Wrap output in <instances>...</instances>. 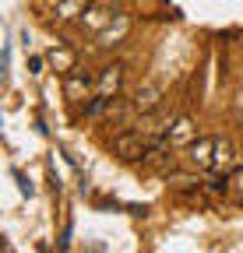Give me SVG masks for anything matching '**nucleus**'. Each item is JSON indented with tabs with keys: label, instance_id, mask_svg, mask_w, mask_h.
<instances>
[{
	"label": "nucleus",
	"instance_id": "obj_1",
	"mask_svg": "<svg viewBox=\"0 0 243 253\" xmlns=\"http://www.w3.org/2000/svg\"><path fill=\"white\" fill-rule=\"evenodd\" d=\"M113 151L120 155V158H127V162H134V158H141L145 162V155H148V137L138 130H124V134H116L113 137Z\"/></svg>",
	"mask_w": 243,
	"mask_h": 253
},
{
	"label": "nucleus",
	"instance_id": "obj_2",
	"mask_svg": "<svg viewBox=\"0 0 243 253\" xmlns=\"http://www.w3.org/2000/svg\"><path fill=\"white\" fill-rule=\"evenodd\" d=\"M99 84H96V78H92V71H81V67H71L67 74H64V95L71 102H81V99H88Z\"/></svg>",
	"mask_w": 243,
	"mask_h": 253
},
{
	"label": "nucleus",
	"instance_id": "obj_3",
	"mask_svg": "<svg viewBox=\"0 0 243 253\" xmlns=\"http://www.w3.org/2000/svg\"><path fill=\"white\" fill-rule=\"evenodd\" d=\"M215 144H219V137H194V141L187 144L191 166H197V169H215Z\"/></svg>",
	"mask_w": 243,
	"mask_h": 253
},
{
	"label": "nucleus",
	"instance_id": "obj_4",
	"mask_svg": "<svg viewBox=\"0 0 243 253\" xmlns=\"http://www.w3.org/2000/svg\"><path fill=\"white\" fill-rule=\"evenodd\" d=\"M127 32H131V18L127 14H113L102 28H99V36H96V46L106 49V46H116L120 39H127Z\"/></svg>",
	"mask_w": 243,
	"mask_h": 253
},
{
	"label": "nucleus",
	"instance_id": "obj_5",
	"mask_svg": "<svg viewBox=\"0 0 243 253\" xmlns=\"http://www.w3.org/2000/svg\"><path fill=\"white\" fill-rule=\"evenodd\" d=\"M169 123H173V116L159 106V109H151V113H141V120H138V130L151 141V137H159V134H166L169 130Z\"/></svg>",
	"mask_w": 243,
	"mask_h": 253
},
{
	"label": "nucleus",
	"instance_id": "obj_6",
	"mask_svg": "<svg viewBox=\"0 0 243 253\" xmlns=\"http://www.w3.org/2000/svg\"><path fill=\"white\" fill-rule=\"evenodd\" d=\"M166 137H169V144H173V148H187V144L197 137V126H194V120H191V116H176V120L169 123Z\"/></svg>",
	"mask_w": 243,
	"mask_h": 253
},
{
	"label": "nucleus",
	"instance_id": "obj_7",
	"mask_svg": "<svg viewBox=\"0 0 243 253\" xmlns=\"http://www.w3.org/2000/svg\"><path fill=\"white\" fill-rule=\"evenodd\" d=\"M159 106H162V88L159 84L138 88V95H134V109L138 113H151V109H159Z\"/></svg>",
	"mask_w": 243,
	"mask_h": 253
},
{
	"label": "nucleus",
	"instance_id": "obj_8",
	"mask_svg": "<svg viewBox=\"0 0 243 253\" xmlns=\"http://www.w3.org/2000/svg\"><path fill=\"white\" fill-rule=\"evenodd\" d=\"M120 78H124V63H113V67H106L102 71V78H99V95H116V88H120Z\"/></svg>",
	"mask_w": 243,
	"mask_h": 253
},
{
	"label": "nucleus",
	"instance_id": "obj_9",
	"mask_svg": "<svg viewBox=\"0 0 243 253\" xmlns=\"http://www.w3.org/2000/svg\"><path fill=\"white\" fill-rule=\"evenodd\" d=\"M46 56H49V63H53V67H56V71H64V74L74 67V53H71V49H64V46H53Z\"/></svg>",
	"mask_w": 243,
	"mask_h": 253
},
{
	"label": "nucleus",
	"instance_id": "obj_10",
	"mask_svg": "<svg viewBox=\"0 0 243 253\" xmlns=\"http://www.w3.org/2000/svg\"><path fill=\"white\" fill-rule=\"evenodd\" d=\"M85 7H88V0H64V4L56 7V21H71V18L85 14Z\"/></svg>",
	"mask_w": 243,
	"mask_h": 253
},
{
	"label": "nucleus",
	"instance_id": "obj_11",
	"mask_svg": "<svg viewBox=\"0 0 243 253\" xmlns=\"http://www.w3.org/2000/svg\"><path fill=\"white\" fill-rule=\"evenodd\" d=\"M229 162H233V148H229V141H219L215 144V169H222Z\"/></svg>",
	"mask_w": 243,
	"mask_h": 253
},
{
	"label": "nucleus",
	"instance_id": "obj_12",
	"mask_svg": "<svg viewBox=\"0 0 243 253\" xmlns=\"http://www.w3.org/2000/svg\"><path fill=\"white\" fill-rule=\"evenodd\" d=\"M28 74H32V78H39V74H43V56L28 53Z\"/></svg>",
	"mask_w": 243,
	"mask_h": 253
},
{
	"label": "nucleus",
	"instance_id": "obj_13",
	"mask_svg": "<svg viewBox=\"0 0 243 253\" xmlns=\"http://www.w3.org/2000/svg\"><path fill=\"white\" fill-rule=\"evenodd\" d=\"M233 186H236L240 194H243V169H236V172H233Z\"/></svg>",
	"mask_w": 243,
	"mask_h": 253
}]
</instances>
